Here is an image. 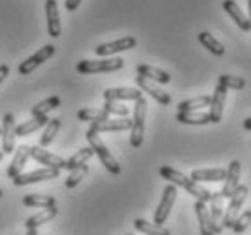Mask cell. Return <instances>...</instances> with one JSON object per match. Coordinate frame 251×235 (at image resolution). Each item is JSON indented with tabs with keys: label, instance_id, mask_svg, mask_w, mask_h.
<instances>
[{
	"label": "cell",
	"instance_id": "34",
	"mask_svg": "<svg viewBox=\"0 0 251 235\" xmlns=\"http://www.w3.org/2000/svg\"><path fill=\"white\" fill-rule=\"evenodd\" d=\"M76 119L78 121H84V122H102V121H107L109 119V115L104 111V109H91V108H86V109H80L78 113H76Z\"/></svg>",
	"mask_w": 251,
	"mask_h": 235
},
{
	"label": "cell",
	"instance_id": "15",
	"mask_svg": "<svg viewBox=\"0 0 251 235\" xmlns=\"http://www.w3.org/2000/svg\"><path fill=\"white\" fill-rule=\"evenodd\" d=\"M91 131L95 133H104V131H126V130H131V121L127 117L122 119H107L102 122H93L89 126Z\"/></svg>",
	"mask_w": 251,
	"mask_h": 235
},
{
	"label": "cell",
	"instance_id": "18",
	"mask_svg": "<svg viewBox=\"0 0 251 235\" xmlns=\"http://www.w3.org/2000/svg\"><path fill=\"white\" fill-rule=\"evenodd\" d=\"M222 7H224V11L235 20V24L239 26L242 31H251L250 19L244 15V11L239 7V4H235L233 0H224V2H222Z\"/></svg>",
	"mask_w": 251,
	"mask_h": 235
},
{
	"label": "cell",
	"instance_id": "38",
	"mask_svg": "<svg viewBox=\"0 0 251 235\" xmlns=\"http://www.w3.org/2000/svg\"><path fill=\"white\" fill-rule=\"evenodd\" d=\"M251 224V210H246L242 215H239L237 219H235V223H233L231 230L235 232V234H242V232H246L248 230V226Z\"/></svg>",
	"mask_w": 251,
	"mask_h": 235
},
{
	"label": "cell",
	"instance_id": "5",
	"mask_svg": "<svg viewBox=\"0 0 251 235\" xmlns=\"http://www.w3.org/2000/svg\"><path fill=\"white\" fill-rule=\"evenodd\" d=\"M246 197H248V186L246 184H239V188L235 190L231 197H229V204H227V210L222 217V226L224 228H231L233 223H235V219L239 217V211L242 208V204H244Z\"/></svg>",
	"mask_w": 251,
	"mask_h": 235
},
{
	"label": "cell",
	"instance_id": "44",
	"mask_svg": "<svg viewBox=\"0 0 251 235\" xmlns=\"http://www.w3.org/2000/svg\"><path fill=\"white\" fill-rule=\"evenodd\" d=\"M4 159V152H0V160Z\"/></svg>",
	"mask_w": 251,
	"mask_h": 235
},
{
	"label": "cell",
	"instance_id": "35",
	"mask_svg": "<svg viewBox=\"0 0 251 235\" xmlns=\"http://www.w3.org/2000/svg\"><path fill=\"white\" fill-rule=\"evenodd\" d=\"M102 109H104L107 115H115V117H120V119L129 115V108H127V106L120 104V102H115V101H106V104H104Z\"/></svg>",
	"mask_w": 251,
	"mask_h": 235
},
{
	"label": "cell",
	"instance_id": "19",
	"mask_svg": "<svg viewBox=\"0 0 251 235\" xmlns=\"http://www.w3.org/2000/svg\"><path fill=\"white\" fill-rule=\"evenodd\" d=\"M142 97V91L135 88H109L104 91V101H137Z\"/></svg>",
	"mask_w": 251,
	"mask_h": 235
},
{
	"label": "cell",
	"instance_id": "12",
	"mask_svg": "<svg viewBox=\"0 0 251 235\" xmlns=\"http://www.w3.org/2000/svg\"><path fill=\"white\" fill-rule=\"evenodd\" d=\"M240 162L239 160H231L229 162V168L226 170V179H224V186H222V197L224 199H229L235 193V190L239 188V181H240Z\"/></svg>",
	"mask_w": 251,
	"mask_h": 235
},
{
	"label": "cell",
	"instance_id": "13",
	"mask_svg": "<svg viewBox=\"0 0 251 235\" xmlns=\"http://www.w3.org/2000/svg\"><path fill=\"white\" fill-rule=\"evenodd\" d=\"M15 117H13L11 113H6L4 115V119H2V152H4V155H7V153H13L15 152Z\"/></svg>",
	"mask_w": 251,
	"mask_h": 235
},
{
	"label": "cell",
	"instance_id": "42",
	"mask_svg": "<svg viewBox=\"0 0 251 235\" xmlns=\"http://www.w3.org/2000/svg\"><path fill=\"white\" fill-rule=\"evenodd\" d=\"M25 235H38V232H37V228L35 230H27V234Z\"/></svg>",
	"mask_w": 251,
	"mask_h": 235
},
{
	"label": "cell",
	"instance_id": "7",
	"mask_svg": "<svg viewBox=\"0 0 251 235\" xmlns=\"http://www.w3.org/2000/svg\"><path fill=\"white\" fill-rule=\"evenodd\" d=\"M55 51H57V48H55L53 44H48V46H44V48H40L35 55H31L29 58H25L24 62H20L19 73L20 75H29L31 71L37 70L38 66H42L48 58L53 57V55H55Z\"/></svg>",
	"mask_w": 251,
	"mask_h": 235
},
{
	"label": "cell",
	"instance_id": "22",
	"mask_svg": "<svg viewBox=\"0 0 251 235\" xmlns=\"http://www.w3.org/2000/svg\"><path fill=\"white\" fill-rule=\"evenodd\" d=\"M48 121H50V119H48V115L33 117V119L22 122V124H19V126L15 128V135H17V137H25V135L35 133V131H38L40 128H44L46 124H48Z\"/></svg>",
	"mask_w": 251,
	"mask_h": 235
},
{
	"label": "cell",
	"instance_id": "47",
	"mask_svg": "<svg viewBox=\"0 0 251 235\" xmlns=\"http://www.w3.org/2000/svg\"><path fill=\"white\" fill-rule=\"evenodd\" d=\"M126 235H131V234H126Z\"/></svg>",
	"mask_w": 251,
	"mask_h": 235
},
{
	"label": "cell",
	"instance_id": "25",
	"mask_svg": "<svg viewBox=\"0 0 251 235\" xmlns=\"http://www.w3.org/2000/svg\"><path fill=\"white\" fill-rule=\"evenodd\" d=\"M176 121L180 124H189V126H204V124H209L211 119H209V113L206 111H189V113H176Z\"/></svg>",
	"mask_w": 251,
	"mask_h": 235
},
{
	"label": "cell",
	"instance_id": "33",
	"mask_svg": "<svg viewBox=\"0 0 251 235\" xmlns=\"http://www.w3.org/2000/svg\"><path fill=\"white\" fill-rule=\"evenodd\" d=\"M60 106V97L53 95V97H48L46 101L38 102L37 106H33L31 109V115L33 117H40V115H48L50 111H53L55 108Z\"/></svg>",
	"mask_w": 251,
	"mask_h": 235
},
{
	"label": "cell",
	"instance_id": "36",
	"mask_svg": "<svg viewBox=\"0 0 251 235\" xmlns=\"http://www.w3.org/2000/svg\"><path fill=\"white\" fill-rule=\"evenodd\" d=\"M88 172H89L88 164H84V166H80V168L73 170V172H71V175L66 179V188H69V190H71V188H75V186L80 183L82 179L88 175Z\"/></svg>",
	"mask_w": 251,
	"mask_h": 235
},
{
	"label": "cell",
	"instance_id": "2",
	"mask_svg": "<svg viewBox=\"0 0 251 235\" xmlns=\"http://www.w3.org/2000/svg\"><path fill=\"white\" fill-rule=\"evenodd\" d=\"M86 139H88L89 146H91V150L95 152V155H99L100 162L106 166L107 172L113 173V175H119V173H120V164L117 162V159H115L113 155H111V152L107 150L106 144L102 142V139L99 137V133H95V131L88 130V131H86Z\"/></svg>",
	"mask_w": 251,
	"mask_h": 235
},
{
	"label": "cell",
	"instance_id": "10",
	"mask_svg": "<svg viewBox=\"0 0 251 235\" xmlns=\"http://www.w3.org/2000/svg\"><path fill=\"white\" fill-rule=\"evenodd\" d=\"M222 193L220 191H211V199H209V223H211V230L213 234H220L222 232V217H224V208H222Z\"/></svg>",
	"mask_w": 251,
	"mask_h": 235
},
{
	"label": "cell",
	"instance_id": "39",
	"mask_svg": "<svg viewBox=\"0 0 251 235\" xmlns=\"http://www.w3.org/2000/svg\"><path fill=\"white\" fill-rule=\"evenodd\" d=\"M80 2L82 0H66V9L68 11H75L76 7L80 6Z\"/></svg>",
	"mask_w": 251,
	"mask_h": 235
},
{
	"label": "cell",
	"instance_id": "29",
	"mask_svg": "<svg viewBox=\"0 0 251 235\" xmlns=\"http://www.w3.org/2000/svg\"><path fill=\"white\" fill-rule=\"evenodd\" d=\"M60 126H62V121H60V119H50V121H48V124L44 126V131L40 135V148L50 146L51 142L55 140V137H57Z\"/></svg>",
	"mask_w": 251,
	"mask_h": 235
},
{
	"label": "cell",
	"instance_id": "40",
	"mask_svg": "<svg viewBox=\"0 0 251 235\" xmlns=\"http://www.w3.org/2000/svg\"><path fill=\"white\" fill-rule=\"evenodd\" d=\"M7 73H9V66L7 64H0V82L6 78Z\"/></svg>",
	"mask_w": 251,
	"mask_h": 235
},
{
	"label": "cell",
	"instance_id": "41",
	"mask_svg": "<svg viewBox=\"0 0 251 235\" xmlns=\"http://www.w3.org/2000/svg\"><path fill=\"white\" fill-rule=\"evenodd\" d=\"M244 130H248V131H251V117H248L244 121Z\"/></svg>",
	"mask_w": 251,
	"mask_h": 235
},
{
	"label": "cell",
	"instance_id": "8",
	"mask_svg": "<svg viewBox=\"0 0 251 235\" xmlns=\"http://www.w3.org/2000/svg\"><path fill=\"white\" fill-rule=\"evenodd\" d=\"M60 175V170L57 168H40L35 172L20 173L17 177H13V184L15 186H25L33 184V183H40V181H50V179H57Z\"/></svg>",
	"mask_w": 251,
	"mask_h": 235
},
{
	"label": "cell",
	"instance_id": "9",
	"mask_svg": "<svg viewBox=\"0 0 251 235\" xmlns=\"http://www.w3.org/2000/svg\"><path fill=\"white\" fill-rule=\"evenodd\" d=\"M137 46V38L135 37H122L113 42H106V44H99L95 48V53L99 57H109V55H117L122 51L133 50Z\"/></svg>",
	"mask_w": 251,
	"mask_h": 235
},
{
	"label": "cell",
	"instance_id": "23",
	"mask_svg": "<svg viewBox=\"0 0 251 235\" xmlns=\"http://www.w3.org/2000/svg\"><path fill=\"white\" fill-rule=\"evenodd\" d=\"M27 157H29V146H19L17 148V152H15V157H13L11 164L7 168V175L9 177H17L22 173V168L24 164L27 162Z\"/></svg>",
	"mask_w": 251,
	"mask_h": 235
},
{
	"label": "cell",
	"instance_id": "43",
	"mask_svg": "<svg viewBox=\"0 0 251 235\" xmlns=\"http://www.w3.org/2000/svg\"><path fill=\"white\" fill-rule=\"evenodd\" d=\"M248 7H250V26H251V0H248Z\"/></svg>",
	"mask_w": 251,
	"mask_h": 235
},
{
	"label": "cell",
	"instance_id": "45",
	"mask_svg": "<svg viewBox=\"0 0 251 235\" xmlns=\"http://www.w3.org/2000/svg\"><path fill=\"white\" fill-rule=\"evenodd\" d=\"M2 195H4V191H2V190H0V199H2Z\"/></svg>",
	"mask_w": 251,
	"mask_h": 235
},
{
	"label": "cell",
	"instance_id": "30",
	"mask_svg": "<svg viewBox=\"0 0 251 235\" xmlns=\"http://www.w3.org/2000/svg\"><path fill=\"white\" fill-rule=\"evenodd\" d=\"M199 40H201V44L206 48L209 53H213V55H217V57H222L224 55V46L220 44L219 40L211 35L209 31H201L199 33Z\"/></svg>",
	"mask_w": 251,
	"mask_h": 235
},
{
	"label": "cell",
	"instance_id": "16",
	"mask_svg": "<svg viewBox=\"0 0 251 235\" xmlns=\"http://www.w3.org/2000/svg\"><path fill=\"white\" fill-rule=\"evenodd\" d=\"M135 80H137V86L142 91H146L148 95H151L155 101L158 102V104H162V106H170L171 104V97L166 93V91H162V89L158 88V86H155V84L151 82V80H148L146 77H135Z\"/></svg>",
	"mask_w": 251,
	"mask_h": 235
},
{
	"label": "cell",
	"instance_id": "26",
	"mask_svg": "<svg viewBox=\"0 0 251 235\" xmlns=\"http://www.w3.org/2000/svg\"><path fill=\"white\" fill-rule=\"evenodd\" d=\"M195 213H197V219H199L201 234L202 235H215L213 230H211V223H209V211H207V204L202 203V201H197V203H195Z\"/></svg>",
	"mask_w": 251,
	"mask_h": 235
},
{
	"label": "cell",
	"instance_id": "24",
	"mask_svg": "<svg viewBox=\"0 0 251 235\" xmlns=\"http://www.w3.org/2000/svg\"><path fill=\"white\" fill-rule=\"evenodd\" d=\"M58 215V208L57 206H51V208H44V210L37 213V215L29 217L27 221H25V228L27 230H35L38 226H42V224L50 223L51 219H55Z\"/></svg>",
	"mask_w": 251,
	"mask_h": 235
},
{
	"label": "cell",
	"instance_id": "32",
	"mask_svg": "<svg viewBox=\"0 0 251 235\" xmlns=\"http://www.w3.org/2000/svg\"><path fill=\"white\" fill-rule=\"evenodd\" d=\"M135 228L138 232H142L146 235H171V232L168 228H164V226H158L155 223H148L144 219H135Z\"/></svg>",
	"mask_w": 251,
	"mask_h": 235
},
{
	"label": "cell",
	"instance_id": "27",
	"mask_svg": "<svg viewBox=\"0 0 251 235\" xmlns=\"http://www.w3.org/2000/svg\"><path fill=\"white\" fill-rule=\"evenodd\" d=\"M95 155V152L91 150V146H86L82 148V150H78V152L71 157V159L66 160V170H69V172H73V170H76V168H80V166L88 164V160L91 159Z\"/></svg>",
	"mask_w": 251,
	"mask_h": 235
},
{
	"label": "cell",
	"instance_id": "20",
	"mask_svg": "<svg viewBox=\"0 0 251 235\" xmlns=\"http://www.w3.org/2000/svg\"><path fill=\"white\" fill-rule=\"evenodd\" d=\"M137 73L140 77H146V78H148V80H151V82H158V84L171 82L170 73L158 70V68H153V66H150V64H138Z\"/></svg>",
	"mask_w": 251,
	"mask_h": 235
},
{
	"label": "cell",
	"instance_id": "6",
	"mask_svg": "<svg viewBox=\"0 0 251 235\" xmlns=\"http://www.w3.org/2000/svg\"><path fill=\"white\" fill-rule=\"evenodd\" d=\"M175 201H176V186L168 184L166 188H164L162 199H160V204H158L157 211H155V221H153V223L158 224V226H162V224L168 221V217H170L171 208H173Z\"/></svg>",
	"mask_w": 251,
	"mask_h": 235
},
{
	"label": "cell",
	"instance_id": "11",
	"mask_svg": "<svg viewBox=\"0 0 251 235\" xmlns=\"http://www.w3.org/2000/svg\"><path fill=\"white\" fill-rule=\"evenodd\" d=\"M29 157L44 164L46 168H57V170H64L66 168V159H62L60 155H55V153L46 152L44 148L40 146H31L29 148Z\"/></svg>",
	"mask_w": 251,
	"mask_h": 235
},
{
	"label": "cell",
	"instance_id": "28",
	"mask_svg": "<svg viewBox=\"0 0 251 235\" xmlns=\"http://www.w3.org/2000/svg\"><path fill=\"white\" fill-rule=\"evenodd\" d=\"M211 104V97L209 95H202V97H195V99H189V101H182L178 104V111L180 113H189V111H199L202 108H207Z\"/></svg>",
	"mask_w": 251,
	"mask_h": 235
},
{
	"label": "cell",
	"instance_id": "37",
	"mask_svg": "<svg viewBox=\"0 0 251 235\" xmlns=\"http://www.w3.org/2000/svg\"><path fill=\"white\" fill-rule=\"evenodd\" d=\"M219 84H222L224 88L231 89H242L246 86V80L242 77H233V75H220Z\"/></svg>",
	"mask_w": 251,
	"mask_h": 235
},
{
	"label": "cell",
	"instance_id": "46",
	"mask_svg": "<svg viewBox=\"0 0 251 235\" xmlns=\"http://www.w3.org/2000/svg\"><path fill=\"white\" fill-rule=\"evenodd\" d=\"M0 135H2V128H0Z\"/></svg>",
	"mask_w": 251,
	"mask_h": 235
},
{
	"label": "cell",
	"instance_id": "3",
	"mask_svg": "<svg viewBox=\"0 0 251 235\" xmlns=\"http://www.w3.org/2000/svg\"><path fill=\"white\" fill-rule=\"evenodd\" d=\"M146 113H148V102L144 97H140L135 101V109H133V119H131V142L133 148L142 146L144 140V128H146Z\"/></svg>",
	"mask_w": 251,
	"mask_h": 235
},
{
	"label": "cell",
	"instance_id": "17",
	"mask_svg": "<svg viewBox=\"0 0 251 235\" xmlns=\"http://www.w3.org/2000/svg\"><path fill=\"white\" fill-rule=\"evenodd\" d=\"M46 17H48V33H50V37H60L62 26H60L57 0H46Z\"/></svg>",
	"mask_w": 251,
	"mask_h": 235
},
{
	"label": "cell",
	"instance_id": "4",
	"mask_svg": "<svg viewBox=\"0 0 251 235\" xmlns=\"http://www.w3.org/2000/svg\"><path fill=\"white\" fill-rule=\"evenodd\" d=\"M124 68V60L119 57L115 58H100V60H80L76 64V71L82 75H91V73H109V71H119Z\"/></svg>",
	"mask_w": 251,
	"mask_h": 235
},
{
	"label": "cell",
	"instance_id": "21",
	"mask_svg": "<svg viewBox=\"0 0 251 235\" xmlns=\"http://www.w3.org/2000/svg\"><path fill=\"white\" fill-rule=\"evenodd\" d=\"M195 183H220L226 179L224 168H213V170H193L191 177Z\"/></svg>",
	"mask_w": 251,
	"mask_h": 235
},
{
	"label": "cell",
	"instance_id": "14",
	"mask_svg": "<svg viewBox=\"0 0 251 235\" xmlns=\"http://www.w3.org/2000/svg\"><path fill=\"white\" fill-rule=\"evenodd\" d=\"M227 88H224L222 84H217L215 93L211 95V104H209V119L213 124L222 121V113H224V102H226Z\"/></svg>",
	"mask_w": 251,
	"mask_h": 235
},
{
	"label": "cell",
	"instance_id": "31",
	"mask_svg": "<svg viewBox=\"0 0 251 235\" xmlns=\"http://www.w3.org/2000/svg\"><path fill=\"white\" fill-rule=\"evenodd\" d=\"M22 203L29 208H51L57 206V199L53 195H27L22 199Z\"/></svg>",
	"mask_w": 251,
	"mask_h": 235
},
{
	"label": "cell",
	"instance_id": "1",
	"mask_svg": "<svg viewBox=\"0 0 251 235\" xmlns=\"http://www.w3.org/2000/svg\"><path fill=\"white\" fill-rule=\"evenodd\" d=\"M158 173H160V177H162V179L170 181L171 184L184 188V190L188 191L189 195L197 197V201H202V203H209V199H211V191L206 190V188H204V186H201L199 183H195L193 179L186 177V175H184V173H180L178 170L171 168V166H162V168L158 170Z\"/></svg>",
	"mask_w": 251,
	"mask_h": 235
}]
</instances>
